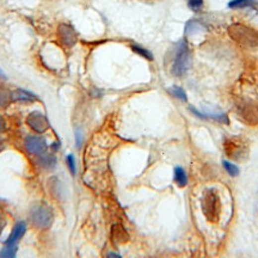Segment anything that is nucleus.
Wrapping results in <instances>:
<instances>
[{"label": "nucleus", "mask_w": 258, "mask_h": 258, "mask_svg": "<svg viewBox=\"0 0 258 258\" xmlns=\"http://www.w3.org/2000/svg\"><path fill=\"white\" fill-rule=\"evenodd\" d=\"M228 35L245 48H258V31L243 24H232L228 28Z\"/></svg>", "instance_id": "obj_1"}, {"label": "nucleus", "mask_w": 258, "mask_h": 258, "mask_svg": "<svg viewBox=\"0 0 258 258\" xmlns=\"http://www.w3.org/2000/svg\"><path fill=\"white\" fill-rule=\"evenodd\" d=\"M188 6H189L190 10L197 12L203 7V0H188Z\"/></svg>", "instance_id": "obj_21"}, {"label": "nucleus", "mask_w": 258, "mask_h": 258, "mask_svg": "<svg viewBox=\"0 0 258 258\" xmlns=\"http://www.w3.org/2000/svg\"><path fill=\"white\" fill-rule=\"evenodd\" d=\"M175 182L178 187H186L188 183V176L184 169L181 168V166H177L175 169Z\"/></svg>", "instance_id": "obj_14"}, {"label": "nucleus", "mask_w": 258, "mask_h": 258, "mask_svg": "<svg viewBox=\"0 0 258 258\" xmlns=\"http://www.w3.org/2000/svg\"><path fill=\"white\" fill-rule=\"evenodd\" d=\"M30 219L36 227L48 228L53 222V212L51 208L43 204H36L32 207L30 212Z\"/></svg>", "instance_id": "obj_5"}, {"label": "nucleus", "mask_w": 258, "mask_h": 258, "mask_svg": "<svg viewBox=\"0 0 258 258\" xmlns=\"http://www.w3.org/2000/svg\"><path fill=\"white\" fill-rule=\"evenodd\" d=\"M258 0H231L228 2V7L230 8H245L249 6H252L255 2Z\"/></svg>", "instance_id": "obj_15"}, {"label": "nucleus", "mask_w": 258, "mask_h": 258, "mask_svg": "<svg viewBox=\"0 0 258 258\" xmlns=\"http://www.w3.org/2000/svg\"><path fill=\"white\" fill-rule=\"evenodd\" d=\"M113 239L115 243H125L128 240V233L121 225H115L113 227Z\"/></svg>", "instance_id": "obj_12"}, {"label": "nucleus", "mask_w": 258, "mask_h": 258, "mask_svg": "<svg viewBox=\"0 0 258 258\" xmlns=\"http://www.w3.org/2000/svg\"><path fill=\"white\" fill-rule=\"evenodd\" d=\"M26 231V225L24 221H19L17 222L16 225H14L12 232H11L10 236H8V238L6 242H5V244L7 245H17V242L22 238L23 236H24Z\"/></svg>", "instance_id": "obj_10"}, {"label": "nucleus", "mask_w": 258, "mask_h": 258, "mask_svg": "<svg viewBox=\"0 0 258 258\" xmlns=\"http://www.w3.org/2000/svg\"><path fill=\"white\" fill-rule=\"evenodd\" d=\"M12 99L13 101L17 102H35L37 99V97L34 95V93L30 92V91H26L23 89H17L14 92L12 93Z\"/></svg>", "instance_id": "obj_11"}, {"label": "nucleus", "mask_w": 258, "mask_h": 258, "mask_svg": "<svg viewBox=\"0 0 258 258\" xmlns=\"http://www.w3.org/2000/svg\"><path fill=\"white\" fill-rule=\"evenodd\" d=\"M0 78H1V79H6V74H5L4 71H2L1 68H0Z\"/></svg>", "instance_id": "obj_26"}, {"label": "nucleus", "mask_w": 258, "mask_h": 258, "mask_svg": "<svg viewBox=\"0 0 258 258\" xmlns=\"http://www.w3.org/2000/svg\"><path fill=\"white\" fill-rule=\"evenodd\" d=\"M58 36L61 42L66 47H73L77 42V32H75L73 26L68 24H60L58 29Z\"/></svg>", "instance_id": "obj_9"}, {"label": "nucleus", "mask_w": 258, "mask_h": 258, "mask_svg": "<svg viewBox=\"0 0 258 258\" xmlns=\"http://www.w3.org/2000/svg\"><path fill=\"white\" fill-rule=\"evenodd\" d=\"M226 155L231 159L242 161L248 158L249 147L248 143L240 137H230V139L225 140L224 145Z\"/></svg>", "instance_id": "obj_4"}, {"label": "nucleus", "mask_w": 258, "mask_h": 258, "mask_svg": "<svg viewBox=\"0 0 258 258\" xmlns=\"http://www.w3.org/2000/svg\"><path fill=\"white\" fill-rule=\"evenodd\" d=\"M75 139H77V146L78 147H80L81 146V133L80 131H77V134H75Z\"/></svg>", "instance_id": "obj_23"}, {"label": "nucleus", "mask_w": 258, "mask_h": 258, "mask_svg": "<svg viewBox=\"0 0 258 258\" xmlns=\"http://www.w3.org/2000/svg\"><path fill=\"white\" fill-rule=\"evenodd\" d=\"M4 128H5V122H4V120H2V117L0 116V133L4 130Z\"/></svg>", "instance_id": "obj_24"}, {"label": "nucleus", "mask_w": 258, "mask_h": 258, "mask_svg": "<svg viewBox=\"0 0 258 258\" xmlns=\"http://www.w3.org/2000/svg\"><path fill=\"white\" fill-rule=\"evenodd\" d=\"M190 66H192V53H190L188 43L182 40L176 47V54L174 63H172L171 72L175 77L181 78L189 71Z\"/></svg>", "instance_id": "obj_2"}, {"label": "nucleus", "mask_w": 258, "mask_h": 258, "mask_svg": "<svg viewBox=\"0 0 258 258\" xmlns=\"http://www.w3.org/2000/svg\"><path fill=\"white\" fill-rule=\"evenodd\" d=\"M25 147L31 154L41 155L46 153L47 142L42 136L39 135H29L25 139Z\"/></svg>", "instance_id": "obj_8"}, {"label": "nucleus", "mask_w": 258, "mask_h": 258, "mask_svg": "<svg viewBox=\"0 0 258 258\" xmlns=\"http://www.w3.org/2000/svg\"><path fill=\"white\" fill-rule=\"evenodd\" d=\"M17 254V245H7L5 244L4 248L0 251V257L1 258H13Z\"/></svg>", "instance_id": "obj_16"}, {"label": "nucleus", "mask_w": 258, "mask_h": 258, "mask_svg": "<svg viewBox=\"0 0 258 258\" xmlns=\"http://www.w3.org/2000/svg\"><path fill=\"white\" fill-rule=\"evenodd\" d=\"M40 164L46 169H52L54 168L55 164H57V158L54 157L53 154L49 153H43L40 155Z\"/></svg>", "instance_id": "obj_13"}, {"label": "nucleus", "mask_w": 258, "mask_h": 258, "mask_svg": "<svg viewBox=\"0 0 258 258\" xmlns=\"http://www.w3.org/2000/svg\"><path fill=\"white\" fill-rule=\"evenodd\" d=\"M224 168L226 171L228 172V175H231V176H238V174H239L238 166L234 165V164L231 163V161L224 160Z\"/></svg>", "instance_id": "obj_20"}, {"label": "nucleus", "mask_w": 258, "mask_h": 258, "mask_svg": "<svg viewBox=\"0 0 258 258\" xmlns=\"http://www.w3.org/2000/svg\"><path fill=\"white\" fill-rule=\"evenodd\" d=\"M12 95L7 90L0 87V108H5L10 104Z\"/></svg>", "instance_id": "obj_18"}, {"label": "nucleus", "mask_w": 258, "mask_h": 258, "mask_svg": "<svg viewBox=\"0 0 258 258\" xmlns=\"http://www.w3.org/2000/svg\"><path fill=\"white\" fill-rule=\"evenodd\" d=\"M108 256H109V257H121L119 254H114V252H111V254L108 255Z\"/></svg>", "instance_id": "obj_27"}, {"label": "nucleus", "mask_w": 258, "mask_h": 258, "mask_svg": "<svg viewBox=\"0 0 258 258\" xmlns=\"http://www.w3.org/2000/svg\"><path fill=\"white\" fill-rule=\"evenodd\" d=\"M26 123L32 130L36 133H45L47 129L49 128V123L47 121L46 116L40 111H32V113L26 117Z\"/></svg>", "instance_id": "obj_7"}, {"label": "nucleus", "mask_w": 258, "mask_h": 258, "mask_svg": "<svg viewBox=\"0 0 258 258\" xmlns=\"http://www.w3.org/2000/svg\"><path fill=\"white\" fill-rule=\"evenodd\" d=\"M237 115L249 126L258 125V107L251 101H242L237 105Z\"/></svg>", "instance_id": "obj_6"}, {"label": "nucleus", "mask_w": 258, "mask_h": 258, "mask_svg": "<svg viewBox=\"0 0 258 258\" xmlns=\"http://www.w3.org/2000/svg\"><path fill=\"white\" fill-rule=\"evenodd\" d=\"M130 48L133 49V51L135 52L136 54H139L140 57L147 59V60H153V55H152V53L147 51L146 48H143V47L139 46V45H131Z\"/></svg>", "instance_id": "obj_17"}, {"label": "nucleus", "mask_w": 258, "mask_h": 258, "mask_svg": "<svg viewBox=\"0 0 258 258\" xmlns=\"http://www.w3.org/2000/svg\"><path fill=\"white\" fill-rule=\"evenodd\" d=\"M170 92H171L172 95L176 97V98L181 99V101L187 102V93H186V91L182 89V87H180V86H172L171 89H170Z\"/></svg>", "instance_id": "obj_19"}, {"label": "nucleus", "mask_w": 258, "mask_h": 258, "mask_svg": "<svg viewBox=\"0 0 258 258\" xmlns=\"http://www.w3.org/2000/svg\"><path fill=\"white\" fill-rule=\"evenodd\" d=\"M202 210L209 222H216L220 218L221 204L215 190H207L202 197Z\"/></svg>", "instance_id": "obj_3"}, {"label": "nucleus", "mask_w": 258, "mask_h": 258, "mask_svg": "<svg viewBox=\"0 0 258 258\" xmlns=\"http://www.w3.org/2000/svg\"><path fill=\"white\" fill-rule=\"evenodd\" d=\"M2 228H4V220L0 218V233L2 232Z\"/></svg>", "instance_id": "obj_25"}, {"label": "nucleus", "mask_w": 258, "mask_h": 258, "mask_svg": "<svg viewBox=\"0 0 258 258\" xmlns=\"http://www.w3.org/2000/svg\"><path fill=\"white\" fill-rule=\"evenodd\" d=\"M66 160H67V165H68L69 170H71V174H72V175L77 174V166H75L74 155H73V154H68V155H67Z\"/></svg>", "instance_id": "obj_22"}]
</instances>
